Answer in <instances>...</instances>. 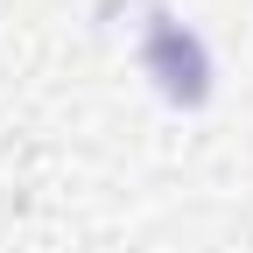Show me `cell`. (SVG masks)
<instances>
[{"label": "cell", "instance_id": "6da1fadb", "mask_svg": "<svg viewBox=\"0 0 253 253\" xmlns=\"http://www.w3.org/2000/svg\"><path fill=\"white\" fill-rule=\"evenodd\" d=\"M148 63L162 71L169 99H183V78H176V71H190V84L204 78V56H197V42H190V36H176L169 21H155V49H148ZM197 91H204V84H197Z\"/></svg>", "mask_w": 253, "mask_h": 253}]
</instances>
